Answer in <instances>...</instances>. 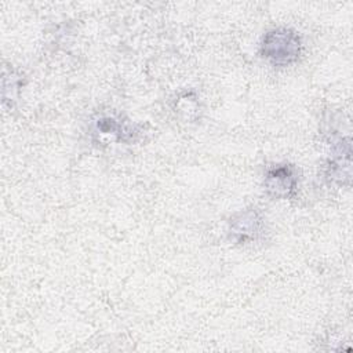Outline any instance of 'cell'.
Masks as SVG:
<instances>
[{"instance_id":"cell-1","label":"cell","mask_w":353,"mask_h":353,"mask_svg":"<svg viewBox=\"0 0 353 353\" xmlns=\"http://www.w3.org/2000/svg\"><path fill=\"white\" fill-rule=\"evenodd\" d=\"M301 47V39L296 32L280 28L265 34L261 44V54L273 65L285 66L299 58Z\"/></svg>"},{"instance_id":"cell-2","label":"cell","mask_w":353,"mask_h":353,"mask_svg":"<svg viewBox=\"0 0 353 353\" xmlns=\"http://www.w3.org/2000/svg\"><path fill=\"white\" fill-rule=\"evenodd\" d=\"M296 188V176L294 170L287 165H276L268 170L265 175V190L274 199L290 197Z\"/></svg>"},{"instance_id":"cell-3","label":"cell","mask_w":353,"mask_h":353,"mask_svg":"<svg viewBox=\"0 0 353 353\" xmlns=\"http://www.w3.org/2000/svg\"><path fill=\"white\" fill-rule=\"evenodd\" d=\"M262 216L255 208L236 214L229 222V234L237 243L254 240L262 229Z\"/></svg>"}]
</instances>
